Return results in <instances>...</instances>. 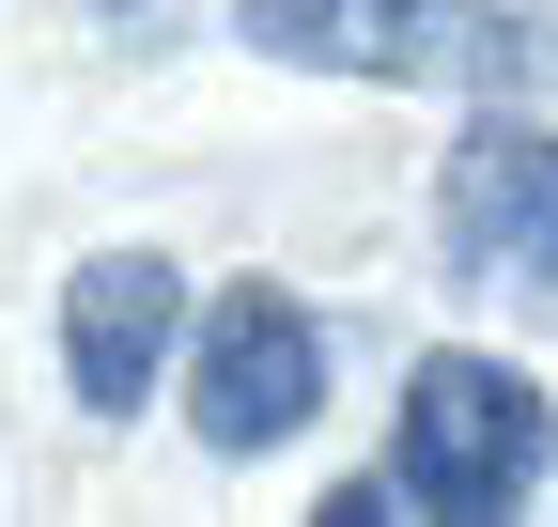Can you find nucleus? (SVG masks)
<instances>
[{
  "label": "nucleus",
  "instance_id": "nucleus-1",
  "mask_svg": "<svg viewBox=\"0 0 558 527\" xmlns=\"http://www.w3.org/2000/svg\"><path fill=\"white\" fill-rule=\"evenodd\" d=\"M233 47L295 62V78H558V32L527 0H233Z\"/></svg>",
  "mask_w": 558,
  "mask_h": 527
},
{
  "label": "nucleus",
  "instance_id": "nucleus-2",
  "mask_svg": "<svg viewBox=\"0 0 558 527\" xmlns=\"http://www.w3.org/2000/svg\"><path fill=\"white\" fill-rule=\"evenodd\" d=\"M543 466H558V404H543L527 357L435 342V357L403 372V404H388V481H403V512H512Z\"/></svg>",
  "mask_w": 558,
  "mask_h": 527
},
{
  "label": "nucleus",
  "instance_id": "nucleus-3",
  "mask_svg": "<svg viewBox=\"0 0 558 527\" xmlns=\"http://www.w3.org/2000/svg\"><path fill=\"white\" fill-rule=\"evenodd\" d=\"M326 419V310L295 280H218L186 326V434L218 466H264Z\"/></svg>",
  "mask_w": 558,
  "mask_h": 527
},
{
  "label": "nucleus",
  "instance_id": "nucleus-4",
  "mask_svg": "<svg viewBox=\"0 0 558 527\" xmlns=\"http://www.w3.org/2000/svg\"><path fill=\"white\" fill-rule=\"evenodd\" d=\"M435 248H450V280L558 326V124L543 109H481L435 156Z\"/></svg>",
  "mask_w": 558,
  "mask_h": 527
},
{
  "label": "nucleus",
  "instance_id": "nucleus-5",
  "mask_svg": "<svg viewBox=\"0 0 558 527\" xmlns=\"http://www.w3.org/2000/svg\"><path fill=\"white\" fill-rule=\"evenodd\" d=\"M186 264L171 248H94L78 280H62V388H78V419H140L156 388H186Z\"/></svg>",
  "mask_w": 558,
  "mask_h": 527
},
{
  "label": "nucleus",
  "instance_id": "nucleus-6",
  "mask_svg": "<svg viewBox=\"0 0 558 527\" xmlns=\"http://www.w3.org/2000/svg\"><path fill=\"white\" fill-rule=\"evenodd\" d=\"M109 16H124V0H109Z\"/></svg>",
  "mask_w": 558,
  "mask_h": 527
}]
</instances>
